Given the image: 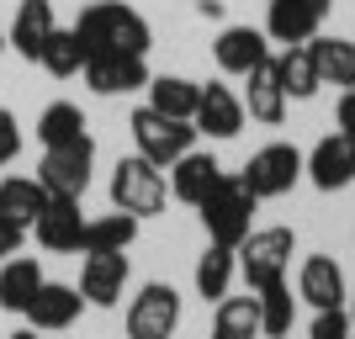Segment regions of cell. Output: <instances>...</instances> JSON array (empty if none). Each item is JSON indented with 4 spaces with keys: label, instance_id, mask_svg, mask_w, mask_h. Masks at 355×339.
<instances>
[{
    "label": "cell",
    "instance_id": "5bb4252c",
    "mask_svg": "<svg viewBox=\"0 0 355 339\" xmlns=\"http://www.w3.org/2000/svg\"><path fill=\"white\" fill-rule=\"evenodd\" d=\"M191 128H196V133H207V138H239V128H244V101H239V90L202 85L196 112H191Z\"/></svg>",
    "mask_w": 355,
    "mask_h": 339
},
{
    "label": "cell",
    "instance_id": "2e32d148",
    "mask_svg": "<svg viewBox=\"0 0 355 339\" xmlns=\"http://www.w3.org/2000/svg\"><path fill=\"white\" fill-rule=\"evenodd\" d=\"M297 297L308 302L313 313L318 308H345V270L334 254H308L302 260V270H297Z\"/></svg>",
    "mask_w": 355,
    "mask_h": 339
},
{
    "label": "cell",
    "instance_id": "f1b7e54d",
    "mask_svg": "<svg viewBox=\"0 0 355 339\" xmlns=\"http://www.w3.org/2000/svg\"><path fill=\"white\" fill-rule=\"evenodd\" d=\"M212 339H260V302L254 297H223L218 318H212Z\"/></svg>",
    "mask_w": 355,
    "mask_h": 339
},
{
    "label": "cell",
    "instance_id": "f35d334b",
    "mask_svg": "<svg viewBox=\"0 0 355 339\" xmlns=\"http://www.w3.org/2000/svg\"><path fill=\"white\" fill-rule=\"evenodd\" d=\"M350 324H355V297H350Z\"/></svg>",
    "mask_w": 355,
    "mask_h": 339
},
{
    "label": "cell",
    "instance_id": "ab89813d",
    "mask_svg": "<svg viewBox=\"0 0 355 339\" xmlns=\"http://www.w3.org/2000/svg\"><path fill=\"white\" fill-rule=\"evenodd\" d=\"M350 339H355V334H350Z\"/></svg>",
    "mask_w": 355,
    "mask_h": 339
},
{
    "label": "cell",
    "instance_id": "d6986e66",
    "mask_svg": "<svg viewBox=\"0 0 355 339\" xmlns=\"http://www.w3.org/2000/svg\"><path fill=\"white\" fill-rule=\"evenodd\" d=\"M53 27H59L53 0H21V6H16V21L6 27V43H11L27 64H37V53H43V43L53 37Z\"/></svg>",
    "mask_w": 355,
    "mask_h": 339
},
{
    "label": "cell",
    "instance_id": "484cf974",
    "mask_svg": "<svg viewBox=\"0 0 355 339\" xmlns=\"http://www.w3.org/2000/svg\"><path fill=\"white\" fill-rule=\"evenodd\" d=\"M53 202V196H48V186L43 180H32V175H6L0 180V212H11L16 223H37V212H43V207Z\"/></svg>",
    "mask_w": 355,
    "mask_h": 339
},
{
    "label": "cell",
    "instance_id": "836d02e7",
    "mask_svg": "<svg viewBox=\"0 0 355 339\" xmlns=\"http://www.w3.org/2000/svg\"><path fill=\"white\" fill-rule=\"evenodd\" d=\"M21 244H27V223H16L11 212H0V260H11Z\"/></svg>",
    "mask_w": 355,
    "mask_h": 339
},
{
    "label": "cell",
    "instance_id": "4dcf8cb0",
    "mask_svg": "<svg viewBox=\"0 0 355 339\" xmlns=\"http://www.w3.org/2000/svg\"><path fill=\"white\" fill-rule=\"evenodd\" d=\"M37 138H43V148H64V144H80V138H90L85 133V112L74 101H53L37 117Z\"/></svg>",
    "mask_w": 355,
    "mask_h": 339
},
{
    "label": "cell",
    "instance_id": "7402d4cb",
    "mask_svg": "<svg viewBox=\"0 0 355 339\" xmlns=\"http://www.w3.org/2000/svg\"><path fill=\"white\" fill-rule=\"evenodd\" d=\"M276 74H282V90L292 96V101H308V96H318V64H313V43H286L282 53H276Z\"/></svg>",
    "mask_w": 355,
    "mask_h": 339
},
{
    "label": "cell",
    "instance_id": "603a6c76",
    "mask_svg": "<svg viewBox=\"0 0 355 339\" xmlns=\"http://www.w3.org/2000/svg\"><path fill=\"white\" fill-rule=\"evenodd\" d=\"M144 90H148V106H154V112L180 117V122H191L196 96H202V85H196V80H186V74H148Z\"/></svg>",
    "mask_w": 355,
    "mask_h": 339
},
{
    "label": "cell",
    "instance_id": "8fae6325",
    "mask_svg": "<svg viewBox=\"0 0 355 339\" xmlns=\"http://www.w3.org/2000/svg\"><path fill=\"white\" fill-rule=\"evenodd\" d=\"M32 234H37V244H43L48 254H80V244H85V218H80V202H74V196H53V202L37 212Z\"/></svg>",
    "mask_w": 355,
    "mask_h": 339
},
{
    "label": "cell",
    "instance_id": "83f0119b",
    "mask_svg": "<svg viewBox=\"0 0 355 339\" xmlns=\"http://www.w3.org/2000/svg\"><path fill=\"white\" fill-rule=\"evenodd\" d=\"M234 270H239L234 250H228V244H207L202 260H196V292L207 297V302H223L228 286H234Z\"/></svg>",
    "mask_w": 355,
    "mask_h": 339
},
{
    "label": "cell",
    "instance_id": "4316f807",
    "mask_svg": "<svg viewBox=\"0 0 355 339\" xmlns=\"http://www.w3.org/2000/svg\"><path fill=\"white\" fill-rule=\"evenodd\" d=\"M90 59V48L80 43V32L74 27H53V37L43 43V53H37V64H43L53 80H69V74H80Z\"/></svg>",
    "mask_w": 355,
    "mask_h": 339
},
{
    "label": "cell",
    "instance_id": "5b68a950",
    "mask_svg": "<svg viewBox=\"0 0 355 339\" xmlns=\"http://www.w3.org/2000/svg\"><path fill=\"white\" fill-rule=\"evenodd\" d=\"M128 128H133L138 154H144L148 164H159V170H170L180 154H191V148H196V128H191V122L164 117V112H154V106H138L133 117H128Z\"/></svg>",
    "mask_w": 355,
    "mask_h": 339
},
{
    "label": "cell",
    "instance_id": "e575fe53",
    "mask_svg": "<svg viewBox=\"0 0 355 339\" xmlns=\"http://www.w3.org/2000/svg\"><path fill=\"white\" fill-rule=\"evenodd\" d=\"M334 122H340V133L355 144V90H345V96H340V106H334Z\"/></svg>",
    "mask_w": 355,
    "mask_h": 339
},
{
    "label": "cell",
    "instance_id": "3957f363",
    "mask_svg": "<svg viewBox=\"0 0 355 339\" xmlns=\"http://www.w3.org/2000/svg\"><path fill=\"white\" fill-rule=\"evenodd\" d=\"M292 254H297L292 228H250V238L234 250V260H239V276H244V286H250V292H266V286L286 281Z\"/></svg>",
    "mask_w": 355,
    "mask_h": 339
},
{
    "label": "cell",
    "instance_id": "ac0fdd59",
    "mask_svg": "<svg viewBox=\"0 0 355 339\" xmlns=\"http://www.w3.org/2000/svg\"><path fill=\"white\" fill-rule=\"evenodd\" d=\"M128 286V254H85L80 266V297L90 308H117Z\"/></svg>",
    "mask_w": 355,
    "mask_h": 339
},
{
    "label": "cell",
    "instance_id": "d6a6232c",
    "mask_svg": "<svg viewBox=\"0 0 355 339\" xmlns=\"http://www.w3.org/2000/svg\"><path fill=\"white\" fill-rule=\"evenodd\" d=\"M21 154V128H16V112L0 106V164H11Z\"/></svg>",
    "mask_w": 355,
    "mask_h": 339
},
{
    "label": "cell",
    "instance_id": "cb8c5ba5",
    "mask_svg": "<svg viewBox=\"0 0 355 339\" xmlns=\"http://www.w3.org/2000/svg\"><path fill=\"white\" fill-rule=\"evenodd\" d=\"M43 270H37V260H27V254H11L6 266H0V308L6 313H27V302L37 297V286H43Z\"/></svg>",
    "mask_w": 355,
    "mask_h": 339
},
{
    "label": "cell",
    "instance_id": "8d00e7d4",
    "mask_svg": "<svg viewBox=\"0 0 355 339\" xmlns=\"http://www.w3.org/2000/svg\"><path fill=\"white\" fill-rule=\"evenodd\" d=\"M11 339H37V329H21V334H11Z\"/></svg>",
    "mask_w": 355,
    "mask_h": 339
},
{
    "label": "cell",
    "instance_id": "ffe728a7",
    "mask_svg": "<svg viewBox=\"0 0 355 339\" xmlns=\"http://www.w3.org/2000/svg\"><path fill=\"white\" fill-rule=\"evenodd\" d=\"M218 180H223V164L212 159V154H202V148H191V154H180V159L170 164V196L186 202V207H202Z\"/></svg>",
    "mask_w": 355,
    "mask_h": 339
},
{
    "label": "cell",
    "instance_id": "4fadbf2b",
    "mask_svg": "<svg viewBox=\"0 0 355 339\" xmlns=\"http://www.w3.org/2000/svg\"><path fill=\"white\" fill-rule=\"evenodd\" d=\"M212 59H218L223 74L244 80L250 69H260V64L270 59V37L260 27H223L218 43H212Z\"/></svg>",
    "mask_w": 355,
    "mask_h": 339
},
{
    "label": "cell",
    "instance_id": "7a4b0ae2",
    "mask_svg": "<svg viewBox=\"0 0 355 339\" xmlns=\"http://www.w3.org/2000/svg\"><path fill=\"white\" fill-rule=\"evenodd\" d=\"M196 212H202V228H207L212 244L239 250V244L250 238V223H254V191L239 175H223L218 186H212V196L196 207Z\"/></svg>",
    "mask_w": 355,
    "mask_h": 339
},
{
    "label": "cell",
    "instance_id": "74e56055",
    "mask_svg": "<svg viewBox=\"0 0 355 339\" xmlns=\"http://www.w3.org/2000/svg\"><path fill=\"white\" fill-rule=\"evenodd\" d=\"M0 53H6V21H0Z\"/></svg>",
    "mask_w": 355,
    "mask_h": 339
},
{
    "label": "cell",
    "instance_id": "44dd1931",
    "mask_svg": "<svg viewBox=\"0 0 355 339\" xmlns=\"http://www.w3.org/2000/svg\"><path fill=\"white\" fill-rule=\"evenodd\" d=\"M133 238H138V218H133V212L85 218V244H80V254H128Z\"/></svg>",
    "mask_w": 355,
    "mask_h": 339
},
{
    "label": "cell",
    "instance_id": "7c38bea8",
    "mask_svg": "<svg viewBox=\"0 0 355 339\" xmlns=\"http://www.w3.org/2000/svg\"><path fill=\"white\" fill-rule=\"evenodd\" d=\"M302 175L318 186V191H345L355 180V144L345 133H329L313 144V154L302 159Z\"/></svg>",
    "mask_w": 355,
    "mask_h": 339
},
{
    "label": "cell",
    "instance_id": "ba28073f",
    "mask_svg": "<svg viewBox=\"0 0 355 339\" xmlns=\"http://www.w3.org/2000/svg\"><path fill=\"white\" fill-rule=\"evenodd\" d=\"M90 164H96V144L80 138V144H64V148H43V164H37V180L48 186V196H85L90 186Z\"/></svg>",
    "mask_w": 355,
    "mask_h": 339
},
{
    "label": "cell",
    "instance_id": "30bf717a",
    "mask_svg": "<svg viewBox=\"0 0 355 339\" xmlns=\"http://www.w3.org/2000/svg\"><path fill=\"white\" fill-rule=\"evenodd\" d=\"M80 74H85V85L96 90V96H128V90L148 85L144 53H90Z\"/></svg>",
    "mask_w": 355,
    "mask_h": 339
},
{
    "label": "cell",
    "instance_id": "d4e9b609",
    "mask_svg": "<svg viewBox=\"0 0 355 339\" xmlns=\"http://www.w3.org/2000/svg\"><path fill=\"white\" fill-rule=\"evenodd\" d=\"M313 64L324 85L355 90V43L350 37H313Z\"/></svg>",
    "mask_w": 355,
    "mask_h": 339
},
{
    "label": "cell",
    "instance_id": "277c9868",
    "mask_svg": "<svg viewBox=\"0 0 355 339\" xmlns=\"http://www.w3.org/2000/svg\"><path fill=\"white\" fill-rule=\"evenodd\" d=\"M164 202H170V186H164L159 164H148L144 154L117 159V170H112V207H117V212H133V218L144 223V218H154V212H164Z\"/></svg>",
    "mask_w": 355,
    "mask_h": 339
},
{
    "label": "cell",
    "instance_id": "8992f818",
    "mask_svg": "<svg viewBox=\"0 0 355 339\" xmlns=\"http://www.w3.org/2000/svg\"><path fill=\"white\" fill-rule=\"evenodd\" d=\"M239 180L254 191V202H270V196H286L302 180V154H297L292 144H266L254 148L250 164L239 170Z\"/></svg>",
    "mask_w": 355,
    "mask_h": 339
},
{
    "label": "cell",
    "instance_id": "6da1fadb",
    "mask_svg": "<svg viewBox=\"0 0 355 339\" xmlns=\"http://www.w3.org/2000/svg\"><path fill=\"white\" fill-rule=\"evenodd\" d=\"M74 32H80V43H85L90 53H148V43H154L148 21L133 6H122V0H96V6H85L80 21H74Z\"/></svg>",
    "mask_w": 355,
    "mask_h": 339
},
{
    "label": "cell",
    "instance_id": "9a60e30c",
    "mask_svg": "<svg viewBox=\"0 0 355 339\" xmlns=\"http://www.w3.org/2000/svg\"><path fill=\"white\" fill-rule=\"evenodd\" d=\"M244 117H254V122H266V128H282V117H286V96L282 90V74H276V59H266L260 69H250L244 74Z\"/></svg>",
    "mask_w": 355,
    "mask_h": 339
},
{
    "label": "cell",
    "instance_id": "1f68e13d",
    "mask_svg": "<svg viewBox=\"0 0 355 339\" xmlns=\"http://www.w3.org/2000/svg\"><path fill=\"white\" fill-rule=\"evenodd\" d=\"M350 313L345 308H318L313 313V329H308V339H350Z\"/></svg>",
    "mask_w": 355,
    "mask_h": 339
},
{
    "label": "cell",
    "instance_id": "52a82bcc",
    "mask_svg": "<svg viewBox=\"0 0 355 339\" xmlns=\"http://www.w3.org/2000/svg\"><path fill=\"white\" fill-rule=\"evenodd\" d=\"M128 339H170L180 329V292L170 281H148L144 292L128 302Z\"/></svg>",
    "mask_w": 355,
    "mask_h": 339
},
{
    "label": "cell",
    "instance_id": "f546056e",
    "mask_svg": "<svg viewBox=\"0 0 355 339\" xmlns=\"http://www.w3.org/2000/svg\"><path fill=\"white\" fill-rule=\"evenodd\" d=\"M254 302H260V334L266 339H286L297 324V297L286 281H276V286H266V292H254Z\"/></svg>",
    "mask_w": 355,
    "mask_h": 339
},
{
    "label": "cell",
    "instance_id": "9c48e42d",
    "mask_svg": "<svg viewBox=\"0 0 355 339\" xmlns=\"http://www.w3.org/2000/svg\"><path fill=\"white\" fill-rule=\"evenodd\" d=\"M329 16V0H270L266 11V37L270 43H313Z\"/></svg>",
    "mask_w": 355,
    "mask_h": 339
},
{
    "label": "cell",
    "instance_id": "e0dca14e",
    "mask_svg": "<svg viewBox=\"0 0 355 339\" xmlns=\"http://www.w3.org/2000/svg\"><path fill=\"white\" fill-rule=\"evenodd\" d=\"M80 308H85L80 286H64V281H43V286H37V297L27 302V324L37 329V334H59V329H69L74 318H80Z\"/></svg>",
    "mask_w": 355,
    "mask_h": 339
},
{
    "label": "cell",
    "instance_id": "d590c367",
    "mask_svg": "<svg viewBox=\"0 0 355 339\" xmlns=\"http://www.w3.org/2000/svg\"><path fill=\"white\" fill-rule=\"evenodd\" d=\"M196 11L202 16H223V0H196Z\"/></svg>",
    "mask_w": 355,
    "mask_h": 339
}]
</instances>
